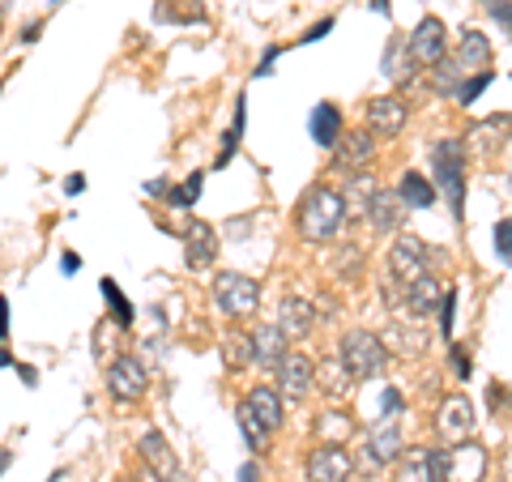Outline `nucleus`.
<instances>
[{"mask_svg":"<svg viewBox=\"0 0 512 482\" xmlns=\"http://www.w3.org/2000/svg\"><path fill=\"white\" fill-rule=\"evenodd\" d=\"M346 222V201L342 192L333 188H308L299 201V235L308 244H325V239L338 235V227Z\"/></svg>","mask_w":512,"mask_h":482,"instance_id":"obj_1","label":"nucleus"},{"mask_svg":"<svg viewBox=\"0 0 512 482\" xmlns=\"http://www.w3.org/2000/svg\"><path fill=\"white\" fill-rule=\"evenodd\" d=\"M431 171H436V184L444 188L453 214L461 218V201H466V146L453 137H444L431 146Z\"/></svg>","mask_w":512,"mask_h":482,"instance_id":"obj_2","label":"nucleus"},{"mask_svg":"<svg viewBox=\"0 0 512 482\" xmlns=\"http://www.w3.org/2000/svg\"><path fill=\"white\" fill-rule=\"evenodd\" d=\"M342 363H346V372L355 376V384H363V380H372V376L384 372V363H389V346H384V337L367 333V329H350L342 337Z\"/></svg>","mask_w":512,"mask_h":482,"instance_id":"obj_3","label":"nucleus"},{"mask_svg":"<svg viewBox=\"0 0 512 482\" xmlns=\"http://www.w3.org/2000/svg\"><path fill=\"white\" fill-rule=\"evenodd\" d=\"M214 303L227 320H248V316H256V308H261V286H256L248 273L222 269L214 278Z\"/></svg>","mask_w":512,"mask_h":482,"instance_id":"obj_4","label":"nucleus"},{"mask_svg":"<svg viewBox=\"0 0 512 482\" xmlns=\"http://www.w3.org/2000/svg\"><path fill=\"white\" fill-rule=\"evenodd\" d=\"M483 474H487V453L474 440L440 448V482H483Z\"/></svg>","mask_w":512,"mask_h":482,"instance_id":"obj_5","label":"nucleus"},{"mask_svg":"<svg viewBox=\"0 0 512 482\" xmlns=\"http://www.w3.org/2000/svg\"><path fill=\"white\" fill-rule=\"evenodd\" d=\"M137 448H141V461H146L154 482H188L184 465H180V457H175V448L167 444L163 431H146V436L137 440Z\"/></svg>","mask_w":512,"mask_h":482,"instance_id":"obj_6","label":"nucleus"},{"mask_svg":"<svg viewBox=\"0 0 512 482\" xmlns=\"http://www.w3.org/2000/svg\"><path fill=\"white\" fill-rule=\"evenodd\" d=\"M107 389L116 401H141L150 389V372L146 363H141L137 355H120L107 363Z\"/></svg>","mask_w":512,"mask_h":482,"instance_id":"obj_7","label":"nucleus"},{"mask_svg":"<svg viewBox=\"0 0 512 482\" xmlns=\"http://www.w3.org/2000/svg\"><path fill=\"white\" fill-rule=\"evenodd\" d=\"M363 448H367V461L372 465H393L402 457V414H380V419L367 427Z\"/></svg>","mask_w":512,"mask_h":482,"instance_id":"obj_8","label":"nucleus"},{"mask_svg":"<svg viewBox=\"0 0 512 482\" xmlns=\"http://www.w3.org/2000/svg\"><path fill=\"white\" fill-rule=\"evenodd\" d=\"M474 406H470V397L466 393H448L440 401V410H436V431L448 440V444H461V440H474Z\"/></svg>","mask_w":512,"mask_h":482,"instance_id":"obj_9","label":"nucleus"},{"mask_svg":"<svg viewBox=\"0 0 512 482\" xmlns=\"http://www.w3.org/2000/svg\"><path fill=\"white\" fill-rule=\"evenodd\" d=\"M389 278L402 286V291H410L414 282L427 278V252H423V244L414 235H406V239H397V244H393V252H389Z\"/></svg>","mask_w":512,"mask_h":482,"instance_id":"obj_10","label":"nucleus"},{"mask_svg":"<svg viewBox=\"0 0 512 482\" xmlns=\"http://www.w3.org/2000/svg\"><path fill=\"white\" fill-rule=\"evenodd\" d=\"M406 52L414 64H427V69H436V64L444 60L448 52V30L440 18H423L419 26H414V35L406 39Z\"/></svg>","mask_w":512,"mask_h":482,"instance_id":"obj_11","label":"nucleus"},{"mask_svg":"<svg viewBox=\"0 0 512 482\" xmlns=\"http://www.w3.org/2000/svg\"><path fill=\"white\" fill-rule=\"evenodd\" d=\"M355 461L342 444H316L308 453V482H350Z\"/></svg>","mask_w":512,"mask_h":482,"instance_id":"obj_12","label":"nucleus"},{"mask_svg":"<svg viewBox=\"0 0 512 482\" xmlns=\"http://www.w3.org/2000/svg\"><path fill=\"white\" fill-rule=\"evenodd\" d=\"M312 384H316V363L308 355H299V350H291V355L278 363V393L291 401H303L312 393Z\"/></svg>","mask_w":512,"mask_h":482,"instance_id":"obj_13","label":"nucleus"},{"mask_svg":"<svg viewBox=\"0 0 512 482\" xmlns=\"http://www.w3.org/2000/svg\"><path fill=\"white\" fill-rule=\"evenodd\" d=\"M406 128V103L397 94H380L367 103V133L372 137H397Z\"/></svg>","mask_w":512,"mask_h":482,"instance_id":"obj_14","label":"nucleus"},{"mask_svg":"<svg viewBox=\"0 0 512 482\" xmlns=\"http://www.w3.org/2000/svg\"><path fill=\"white\" fill-rule=\"evenodd\" d=\"M214 256H218L214 227L210 222H201V218H192L188 231H184V261H188V269H210Z\"/></svg>","mask_w":512,"mask_h":482,"instance_id":"obj_15","label":"nucleus"},{"mask_svg":"<svg viewBox=\"0 0 512 482\" xmlns=\"http://www.w3.org/2000/svg\"><path fill=\"white\" fill-rule=\"evenodd\" d=\"M393 482H440V448H406Z\"/></svg>","mask_w":512,"mask_h":482,"instance_id":"obj_16","label":"nucleus"},{"mask_svg":"<svg viewBox=\"0 0 512 482\" xmlns=\"http://www.w3.org/2000/svg\"><path fill=\"white\" fill-rule=\"evenodd\" d=\"M282 393L278 389H269V384H256V389L244 397V406H248V414L256 423H261L265 431H278L282 427V419H286V406H282Z\"/></svg>","mask_w":512,"mask_h":482,"instance_id":"obj_17","label":"nucleus"},{"mask_svg":"<svg viewBox=\"0 0 512 482\" xmlns=\"http://www.w3.org/2000/svg\"><path fill=\"white\" fill-rule=\"evenodd\" d=\"M316 325V308L308 299H282V308H278V329L286 342H303V337L312 333Z\"/></svg>","mask_w":512,"mask_h":482,"instance_id":"obj_18","label":"nucleus"},{"mask_svg":"<svg viewBox=\"0 0 512 482\" xmlns=\"http://www.w3.org/2000/svg\"><path fill=\"white\" fill-rule=\"evenodd\" d=\"M372 154H376V141L372 133H342L338 141V150H333V163H338L342 171H363L367 163H372Z\"/></svg>","mask_w":512,"mask_h":482,"instance_id":"obj_19","label":"nucleus"},{"mask_svg":"<svg viewBox=\"0 0 512 482\" xmlns=\"http://www.w3.org/2000/svg\"><path fill=\"white\" fill-rule=\"evenodd\" d=\"M286 346H291V342L282 337L278 325H261V329L252 333V363H256V367H274V372H278V363L291 355Z\"/></svg>","mask_w":512,"mask_h":482,"instance_id":"obj_20","label":"nucleus"},{"mask_svg":"<svg viewBox=\"0 0 512 482\" xmlns=\"http://www.w3.org/2000/svg\"><path fill=\"white\" fill-rule=\"evenodd\" d=\"M402 218H406V201L397 197V192L380 188L376 197H372V210H367V222H372V227H376L380 235H389V231L402 227Z\"/></svg>","mask_w":512,"mask_h":482,"instance_id":"obj_21","label":"nucleus"},{"mask_svg":"<svg viewBox=\"0 0 512 482\" xmlns=\"http://www.w3.org/2000/svg\"><path fill=\"white\" fill-rule=\"evenodd\" d=\"M308 128H312V141H316V146L338 150V141H342V111L333 107V103H316Z\"/></svg>","mask_w":512,"mask_h":482,"instance_id":"obj_22","label":"nucleus"},{"mask_svg":"<svg viewBox=\"0 0 512 482\" xmlns=\"http://www.w3.org/2000/svg\"><path fill=\"white\" fill-rule=\"evenodd\" d=\"M376 180H372V175H367V171H355V175H350V180H346V192H342V201H346V214H363L367 218V210H372V197H376Z\"/></svg>","mask_w":512,"mask_h":482,"instance_id":"obj_23","label":"nucleus"},{"mask_svg":"<svg viewBox=\"0 0 512 482\" xmlns=\"http://www.w3.org/2000/svg\"><path fill=\"white\" fill-rule=\"evenodd\" d=\"M397 197L406 201V210H431V201H436V184L427 180L419 171H406L402 184H397Z\"/></svg>","mask_w":512,"mask_h":482,"instance_id":"obj_24","label":"nucleus"},{"mask_svg":"<svg viewBox=\"0 0 512 482\" xmlns=\"http://www.w3.org/2000/svg\"><path fill=\"white\" fill-rule=\"evenodd\" d=\"M487 60H491L487 35L483 30H466V35H461V47H457V64L470 73V69H487Z\"/></svg>","mask_w":512,"mask_h":482,"instance_id":"obj_25","label":"nucleus"},{"mask_svg":"<svg viewBox=\"0 0 512 482\" xmlns=\"http://www.w3.org/2000/svg\"><path fill=\"white\" fill-rule=\"evenodd\" d=\"M316 384H320V389H325L329 397H350V389H355V376H350L346 372V363L342 359H333V363H325V367H320V372H316Z\"/></svg>","mask_w":512,"mask_h":482,"instance_id":"obj_26","label":"nucleus"},{"mask_svg":"<svg viewBox=\"0 0 512 482\" xmlns=\"http://www.w3.org/2000/svg\"><path fill=\"white\" fill-rule=\"evenodd\" d=\"M466 77H470V73L457 64V56H444V60L436 64V73H431V86H436V94H453V99H457L461 86H466Z\"/></svg>","mask_w":512,"mask_h":482,"instance_id":"obj_27","label":"nucleus"},{"mask_svg":"<svg viewBox=\"0 0 512 482\" xmlns=\"http://www.w3.org/2000/svg\"><path fill=\"white\" fill-rule=\"evenodd\" d=\"M244 124H248V99L239 94V103H235V120H231V128L222 133V150H218V167H227L231 158H235V150H239V137H244Z\"/></svg>","mask_w":512,"mask_h":482,"instance_id":"obj_28","label":"nucleus"},{"mask_svg":"<svg viewBox=\"0 0 512 482\" xmlns=\"http://www.w3.org/2000/svg\"><path fill=\"white\" fill-rule=\"evenodd\" d=\"M436 299H444V295H440V282H436V278H431V273H427L423 282H414V286H410V299H406V308H410L414 316H431V312H436Z\"/></svg>","mask_w":512,"mask_h":482,"instance_id":"obj_29","label":"nucleus"},{"mask_svg":"<svg viewBox=\"0 0 512 482\" xmlns=\"http://www.w3.org/2000/svg\"><path fill=\"white\" fill-rule=\"evenodd\" d=\"M222 359H227V367H248L252 363V333L227 329V337H222Z\"/></svg>","mask_w":512,"mask_h":482,"instance_id":"obj_30","label":"nucleus"},{"mask_svg":"<svg viewBox=\"0 0 512 482\" xmlns=\"http://www.w3.org/2000/svg\"><path fill=\"white\" fill-rule=\"evenodd\" d=\"M316 431H320V444H342L350 431H355V423H350L342 410H329L316 419Z\"/></svg>","mask_w":512,"mask_h":482,"instance_id":"obj_31","label":"nucleus"},{"mask_svg":"<svg viewBox=\"0 0 512 482\" xmlns=\"http://www.w3.org/2000/svg\"><path fill=\"white\" fill-rule=\"evenodd\" d=\"M103 299H107V308H111V320H116L120 329L133 325V303H128V295L120 291L111 278H103Z\"/></svg>","mask_w":512,"mask_h":482,"instance_id":"obj_32","label":"nucleus"},{"mask_svg":"<svg viewBox=\"0 0 512 482\" xmlns=\"http://www.w3.org/2000/svg\"><path fill=\"white\" fill-rule=\"evenodd\" d=\"M235 419H239V431H244V440H248V448H252V453H261V448L269 444V431H265L261 423H256V419H252V414H248V406H244V401H239Z\"/></svg>","mask_w":512,"mask_h":482,"instance_id":"obj_33","label":"nucleus"},{"mask_svg":"<svg viewBox=\"0 0 512 482\" xmlns=\"http://www.w3.org/2000/svg\"><path fill=\"white\" fill-rule=\"evenodd\" d=\"M406 60H410V52H406V47L402 43H389V47H384V60H380V69H384V77H389V82H393V77H397V82H406ZM414 64V60H410Z\"/></svg>","mask_w":512,"mask_h":482,"instance_id":"obj_34","label":"nucleus"},{"mask_svg":"<svg viewBox=\"0 0 512 482\" xmlns=\"http://www.w3.org/2000/svg\"><path fill=\"white\" fill-rule=\"evenodd\" d=\"M197 197H201V175H188L184 184H175V188L167 192V205H171V210H192V205H197Z\"/></svg>","mask_w":512,"mask_h":482,"instance_id":"obj_35","label":"nucleus"},{"mask_svg":"<svg viewBox=\"0 0 512 482\" xmlns=\"http://www.w3.org/2000/svg\"><path fill=\"white\" fill-rule=\"evenodd\" d=\"M491 239H495V256H500L504 265H512V218H500V222H495Z\"/></svg>","mask_w":512,"mask_h":482,"instance_id":"obj_36","label":"nucleus"},{"mask_svg":"<svg viewBox=\"0 0 512 482\" xmlns=\"http://www.w3.org/2000/svg\"><path fill=\"white\" fill-rule=\"evenodd\" d=\"M487 86H491V73H474L470 82L461 86V94H457V99H461V107H470V103H474V99H478V94H483Z\"/></svg>","mask_w":512,"mask_h":482,"instance_id":"obj_37","label":"nucleus"},{"mask_svg":"<svg viewBox=\"0 0 512 482\" xmlns=\"http://www.w3.org/2000/svg\"><path fill=\"white\" fill-rule=\"evenodd\" d=\"M483 5H487V13H491V18L504 26V35L512 39V0H483Z\"/></svg>","mask_w":512,"mask_h":482,"instance_id":"obj_38","label":"nucleus"},{"mask_svg":"<svg viewBox=\"0 0 512 482\" xmlns=\"http://www.w3.org/2000/svg\"><path fill=\"white\" fill-rule=\"evenodd\" d=\"M453 308H457V295L444 291V299H440V329L444 333H453Z\"/></svg>","mask_w":512,"mask_h":482,"instance_id":"obj_39","label":"nucleus"},{"mask_svg":"<svg viewBox=\"0 0 512 482\" xmlns=\"http://www.w3.org/2000/svg\"><path fill=\"white\" fill-rule=\"evenodd\" d=\"M402 406H406L402 393H397V389H384V414H402Z\"/></svg>","mask_w":512,"mask_h":482,"instance_id":"obj_40","label":"nucleus"},{"mask_svg":"<svg viewBox=\"0 0 512 482\" xmlns=\"http://www.w3.org/2000/svg\"><path fill=\"white\" fill-rule=\"evenodd\" d=\"M329 30H333V18H325V22H316L312 30H308V35H303L299 43H316V39H325L329 35Z\"/></svg>","mask_w":512,"mask_h":482,"instance_id":"obj_41","label":"nucleus"},{"mask_svg":"<svg viewBox=\"0 0 512 482\" xmlns=\"http://www.w3.org/2000/svg\"><path fill=\"white\" fill-rule=\"evenodd\" d=\"M274 60H278V47H265V56H261V64H256V77H265L269 69H274Z\"/></svg>","mask_w":512,"mask_h":482,"instance_id":"obj_42","label":"nucleus"},{"mask_svg":"<svg viewBox=\"0 0 512 482\" xmlns=\"http://www.w3.org/2000/svg\"><path fill=\"white\" fill-rule=\"evenodd\" d=\"M5 333H9V299L0 295V337H5Z\"/></svg>","mask_w":512,"mask_h":482,"instance_id":"obj_43","label":"nucleus"},{"mask_svg":"<svg viewBox=\"0 0 512 482\" xmlns=\"http://www.w3.org/2000/svg\"><path fill=\"white\" fill-rule=\"evenodd\" d=\"M82 175H69V180H64V192H69V197H77V192H82Z\"/></svg>","mask_w":512,"mask_h":482,"instance_id":"obj_44","label":"nucleus"},{"mask_svg":"<svg viewBox=\"0 0 512 482\" xmlns=\"http://www.w3.org/2000/svg\"><path fill=\"white\" fill-rule=\"evenodd\" d=\"M77 265H82V261H77L73 252H64V256H60V269H64V273H77Z\"/></svg>","mask_w":512,"mask_h":482,"instance_id":"obj_45","label":"nucleus"},{"mask_svg":"<svg viewBox=\"0 0 512 482\" xmlns=\"http://www.w3.org/2000/svg\"><path fill=\"white\" fill-rule=\"evenodd\" d=\"M453 367H457V372H461V376H466V372H470V359H466V355H461V350H453Z\"/></svg>","mask_w":512,"mask_h":482,"instance_id":"obj_46","label":"nucleus"},{"mask_svg":"<svg viewBox=\"0 0 512 482\" xmlns=\"http://www.w3.org/2000/svg\"><path fill=\"white\" fill-rule=\"evenodd\" d=\"M39 39V22H30L26 30H22V43H35Z\"/></svg>","mask_w":512,"mask_h":482,"instance_id":"obj_47","label":"nucleus"},{"mask_svg":"<svg viewBox=\"0 0 512 482\" xmlns=\"http://www.w3.org/2000/svg\"><path fill=\"white\" fill-rule=\"evenodd\" d=\"M252 478H256V465L248 461V465H244V470H239V482H252Z\"/></svg>","mask_w":512,"mask_h":482,"instance_id":"obj_48","label":"nucleus"},{"mask_svg":"<svg viewBox=\"0 0 512 482\" xmlns=\"http://www.w3.org/2000/svg\"><path fill=\"white\" fill-rule=\"evenodd\" d=\"M9 363H13V355H9L5 346H0V367H9Z\"/></svg>","mask_w":512,"mask_h":482,"instance_id":"obj_49","label":"nucleus"},{"mask_svg":"<svg viewBox=\"0 0 512 482\" xmlns=\"http://www.w3.org/2000/svg\"><path fill=\"white\" fill-rule=\"evenodd\" d=\"M372 5H376V13H389V0H372Z\"/></svg>","mask_w":512,"mask_h":482,"instance_id":"obj_50","label":"nucleus"},{"mask_svg":"<svg viewBox=\"0 0 512 482\" xmlns=\"http://www.w3.org/2000/svg\"><path fill=\"white\" fill-rule=\"evenodd\" d=\"M47 5H52V9H56V5H64V0H47Z\"/></svg>","mask_w":512,"mask_h":482,"instance_id":"obj_51","label":"nucleus"},{"mask_svg":"<svg viewBox=\"0 0 512 482\" xmlns=\"http://www.w3.org/2000/svg\"><path fill=\"white\" fill-rule=\"evenodd\" d=\"M120 482H141V478H120Z\"/></svg>","mask_w":512,"mask_h":482,"instance_id":"obj_52","label":"nucleus"}]
</instances>
